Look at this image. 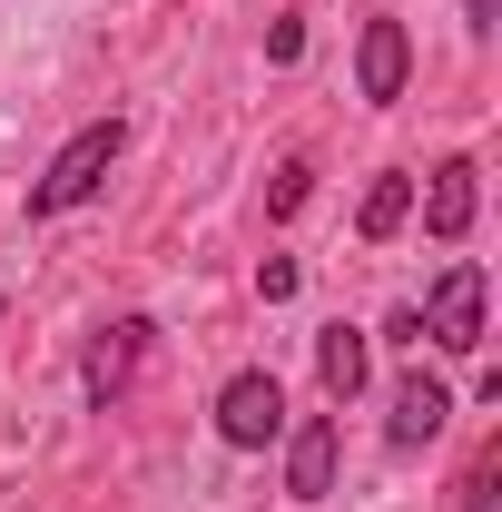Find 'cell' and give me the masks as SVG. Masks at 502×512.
I'll use <instances>...</instances> for the list:
<instances>
[{
  "label": "cell",
  "mask_w": 502,
  "mask_h": 512,
  "mask_svg": "<svg viewBox=\"0 0 502 512\" xmlns=\"http://www.w3.org/2000/svg\"><path fill=\"white\" fill-rule=\"evenodd\" d=\"M443 414H453V394H443L434 375H404V384H394V444H434Z\"/></svg>",
  "instance_id": "8"
},
{
  "label": "cell",
  "mask_w": 502,
  "mask_h": 512,
  "mask_svg": "<svg viewBox=\"0 0 502 512\" xmlns=\"http://www.w3.org/2000/svg\"><path fill=\"white\" fill-rule=\"evenodd\" d=\"M315 375H325V394L345 404V394L365 384V335H355V325H325V345H315Z\"/></svg>",
  "instance_id": "9"
},
{
  "label": "cell",
  "mask_w": 502,
  "mask_h": 512,
  "mask_svg": "<svg viewBox=\"0 0 502 512\" xmlns=\"http://www.w3.org/2000/svg\"><path fill=\"white\" fill-rule=\"evenodd\" d=\"M119 148H128V128H119V119L79 128L60 158H50V178L30 188V207H40V217H60V207H79V197H99V178H109V158H119Z\"/></svg>",
  "instance_id": "1"
},
{
  "label": "cell",
  "mask_w": 502,
  "mask_h": 512,
  "mask_svg": "<svg viewBox=\"0 0 502 512\" xmlns=\"http://www.w3.org/2000/svg\"><path fill=\"white\" fill-rule=\"evenodd\" d=\"M404 69H414V50H404V20H365V50H355L365 99H404Z\"/></svg>",
  "instance_id": "7"
},
{
  "label": "cell",
  "mask_w": 502,
  "mask_h": 512,
  "mask_svg": "<svg viewBox=\"0 0 502 512\" xmlns=\"http://www.w3.org/2000/svg\"><path fill=\"white\" fill-rule=\"evenodd\" d=\"M473 178H483V168H473V158H443L434 168V188H424V227H434L443 247H453V237H473Z\"/></svg>",
  "instance_id": "5"
},
{
  "label": "cell",
  "mask_w": 502,
  "mask_h": 512,
  "mask_svg": "<svg viewBox=\"0 0 502 512\" xmlns=\"http://www.w3.org/2000/svg\"><path fill=\"white\" fill-rule=\"evenodd\" d=\"M424 335H434L443 355H473L483 345V266H443V286H434V306H424Z\"/></svg>",
  "instance_id": "2"
},
{
  "label": "cell",
  "mask_w": 502,
  "mask_h": 512,
  "mask_svg": "<svg viewBox=\"0 0 502 512\" xmlns=\"http://www.w3.org/2000/svg\"><path fill=\"white\" fill-rule=\"evenodd\" d=\"M138 355H148V325L128 316L109 325L99 345H89V365H79V384H89V404H109V394H128V375H138Z\"/></svg>",
  "instance_id": "6"
},
{
  "label": "cell",
  "mask_w": 502,
  "mask_h": 512,
  "mask_svg": "<svg viewBox=\"0 0 502 512\" xmlns=\"http://www.w3.org/2000/svg\"><path fill=\"white\" fill-rule=\"evenodd\" d=\"M404 207H414V178H375V188H365V237H394Z\"/></svg>",
  "instance_id": "10"
},
{
  "label": "cell",
  "mask_w": 502,
  "mask_h": 512,
  "mask_svg": "<svg viewBox=\"0 0 502 512\" xmlns=\"http://www.w3.org/2000/svg\"><path fill=\"white\" fill-rule=\"evenodd\" d=\"M217 434H227V444H276V434H286V394H276V375H237L227 384V394H217Z\"/></svg>",
  "instance_id": "3"
},
{
  "label": "cell",
  "mask_w": 502,
  "mask_h": 512,
  "mask_svg": "<svg viewBox=\"0 0 502 512\" xmlns=\"http://www.w3.org/2000/svg\"><path fill=\"white\" fill-rule=\"evenodd\" d=\"M286 493L296 503H325L335 493V414H306L296 444H286Z\"/></svg>",
  "instance_id": "4"
}]
</instances>
